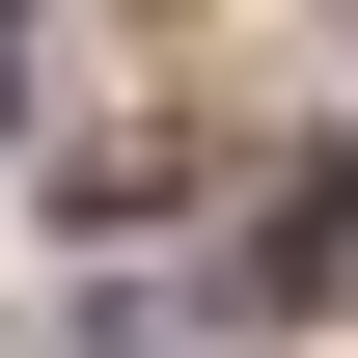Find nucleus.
<instances>
[{
    "label": "nucleus",
    "instance_id": "obj_1",
    "mask_svg": "<svg viewBox=\"0 0 358 358\" xmlns=\"http://www.w3.org/2000/svg\"><path fill=\"white\" fill-rule=\"evenodd\" d=\"M248 331H303V303H358V166H275L248 193V275H221Z\"/></svg>",
    "mask_w": 358,
    "mask_h": 358
}]
</instances>
